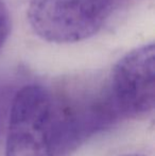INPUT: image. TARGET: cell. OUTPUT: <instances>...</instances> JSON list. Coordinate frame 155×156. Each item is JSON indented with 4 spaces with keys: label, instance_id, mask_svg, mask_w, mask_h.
Returning <instances> with one entry per match:
<instances>
[{
    "label": "cell",
    "instance_id": "6da1fadb",
    "mask_svg": "<svg viewBox=\"0 0 155 156\" xmlns=\"http://www.w3.org/2000/svg\"><path fill=\"white\" fill-rule=\"evenodd\" d=\"M56 124L49 91L41 85L23 86L11 106L4 156H55Z\"/></svg>",
    "mask_w": 155,
    "mask_h": 156
},
{
    "label": "cell",
    "instance_id": "7a4b0ae2",
    "mask_svg": "<svg viewBox=\"0 0 155 156\" xmlns=\"http://www.w3.org/2000/svg\"><path fill=\"white\" fill-rule=\"evenodd\" d=\"M113 8L114 0H31L27 18L44 41L71 44L97 34Z\"/></svg>",
    "mask_w": 155,
    "mask_h": 156
},
{
    "label": "cell",
    "instance_id": "3957f363",
    "mask_svg": "<svg viewBox=\"0 0 155 156\" xmlns=\"http://www.w3.org/2000/svg\"><path fill=\"white\" fill-rule=\"evenodd\" d=\"M115 115L140 116L154 108V45L126 53L113 68L106 97Z\"/></svg>",
    "mask_w": 155,
    "mask_h": 156
},
{
    "label": "cell",
    "instance_id": "277c9868",
    "mask_svg": "<svg viewBox=\"0 0 155 156\" xmlns=\"http://www.w3.org/2000/svg\"><path fill=\"white\" fill-rule=\"evenodd\" d=\"M11 18L9 9L3 0H0V48L4 45L10 34Z\"/></svg>",
    "mask_w": 155,
    "mask_h": 156
},
{
    "label": "cell",
    "instance_id": "5b68a950",
    "mask_svg": "<svg viewBox=\"0 0 155 156\" xmlns=\"http://www.w3.org/2000/svg\"><path fill=\"white\" fill-rule=\"evenodd\" d=\"M120 156H145V155H141V154H123V155H120Z\"/></svg>",
    "mask_w": 155,
    "mask_h": 156
}]
</instances>
